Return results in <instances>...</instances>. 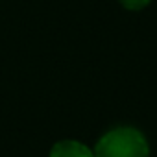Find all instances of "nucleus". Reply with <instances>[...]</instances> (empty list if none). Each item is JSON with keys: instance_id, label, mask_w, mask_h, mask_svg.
I'll return each mask as SVG.
<instances>
[{"instance_id": "obj_2", "label": "nucleus", "mask_w": 157, "mask_h": 157, "mask_svg": "<svg viewBox=\"0 0 157 157\" xmlns=\"http://www.w3.org/2000/svg\"><path fill=\"white\" fill-rule=\"evenodd\" d=\"M48 157H94L93 150L80 140H59L50 148Z\"/></svg>"}, {"instance_id": "obj_3", "label": "nucleus", "mask_w": 157, "mask_h": 157, "mask_svg": "<svg viewBox=\"0 0 157 157\" xmlns=\"http://www.w3.org/2000/svg\"><path fill=\"white\" fill-rule=\"evenodd\" d=\"M151 0H118V4L126 10H131V11H139L142 8H146Z\"/></svg>"}, {"instance_id": "obj_1", "label": "nucleus", "mask_w": 157, "mask_h": 157, "mask_svg": "<svg viewBox=\"0 0 157 157\" xmlns=\"http://www.w3.org/2000/svg\"><path fill=\"white\" fill-rule=\"evenodd\" d=\"M93 153L94 157H150V146L137 128L118 126L98 139Z\"/></svg>"}]
</instances>
